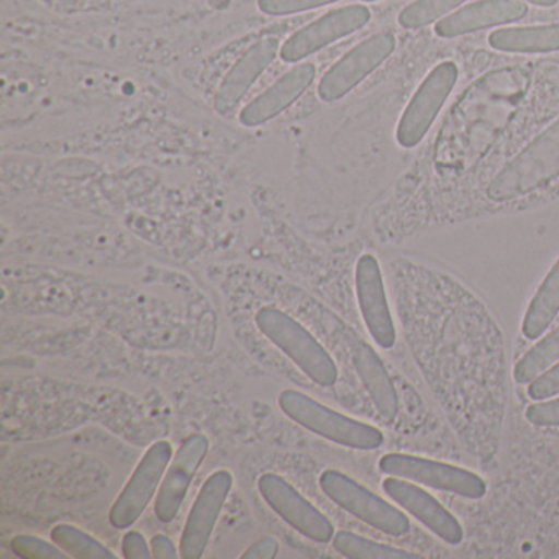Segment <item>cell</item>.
<instances>
[{"label":"cell","instance_id":"cell-1","mask_svg":"<svg viewBox=\"0 0 559 559\" xmlns=\"http://www.w3.org/2000/svg\"><path fill=\"white\" fill-rule=\"evenodd\" d=\"M556 178H559V120L497 173L487 186V195L496 202L512 201L545 188Z\"/></svg>","mask_w":559,"mask_h":559},{"label":"cell","instance_id":"cell-2","mask_svg":"<svg viewBox=\"0 0 559 559\" xmlns=\"http://www.w3.org/2000/svg\"><path fill=\"white\" fill-rule=\"evenodd\" d=\"M254 322L310 381L320 388H330L338 381V368L332 356L302 323L271 306L258 310Z\"/></svg>","mask_w":559,"mask_h":559},{"label":"cell","instance_id":"cell-3","mask_svg":"<svg viewBox=\"0 0 559 559\" xmlns=\"http://www.w3.org/2000/svg\"><path fill=\"white\" fill-rule=\"evenodd\" d=\"M280 408L300 427L340 447L369 451L378 450L384 443V435L379 428L340 414L304 392L294 389L281 392Z\"/></svg>","mask_w":559,"mask_h":559},{"label":"cell","instance_id":"cell-4","mask_svg":"<svg viewBox=\"0 0 559 559\" xmlns=\"http://www.w3.org/2000/svg\"><path fill=\"white\" fill-rule=\"evenodd\" d=\"M319 484L322 492L332 502L372 528L391 536H402L411 532V520L404 512L342 471H323Z\"/></svg>","mask_w":559,"mask_h":559},{"label":"cell","instance_id":"cell-5","mask_svg":"<svg viewBox=\"0 0 559 559\" xmlns=\"http://www.w3.org/2000/svg\"><path fill=\"white\" fill-rule=\"evenodd\" d=\"M171 460L173 444L169 441H156L146 450L110 509L109 522L114 528H130L143 515L155 499Z\"/></svg>","mask_w":559,"mask_h":559},{"label":"cell","instance_id":"cell-6","mask_svg":"<svg viewBox=\"0 0 559 559\" xmlns=\"http://www.w3.org/2000/svg\"><path fill=\"white\" fill-rule=\"evenodd\" d=\"M379 469L391 476L414 480L433 489L457 493L466 499H480L487 492L486 480L477 474L453 464L438 463V461L412 456V454H384L379 461Z\"/></svg>","mask_w":559,"mask_h":559},{"label":"cell","instance_id":"cell-7","mask_svg":"<svg viewBox=\"0 0 559 559\" xmlns=\"http://www.w3.org/2000/svg\"><path fill=\"white\" fill-rule=\"evenodd\" d=\"M258 492L273 512L300 535L316 543L332 542L335 536L333 523L284 477L263 474L258 479Z\"/></svg>","mask_w":559,"mask_h":559},{"label":"cell","instance_id":"cell-8","mask_svg":"<svg viewBox=\"0 0 559 559\" xmlns=\"http://www.w3.org/2000/svg\"><path fill=\"white\" fill-rule=\"evenodd\" d=\"M395 50V37L389 32L372 35L336 61L319 83L323 103H335L352 93L369 74L374 73Z\"/></svg>","mask_w":559,"mask_h":559},{"label":"cell","instance_id":"cell-9","mask_svg":"<svg viewBox=\"0 0 559 559\" xmlns=\"http://www.w3.org/2000/svg\"><path fill=\"white\" fill-rule=\"evenodd\" d=\"M457 67L444 61L431 70L405 109L397 127V142L404 148H414L427 135L451 91L456 86Z\"/></svg>","mask_w":559,"mask_h":559},{"label":"cell","instance_id":"cell-10","mask_svg":"<svg viewBox=\"0 0 559 559\" xmlns=\"http://www.w3.org/2000/svg\"><path fill=\"white\" fill-rule=\"evenodd\" d=\"M234 487V476L228 469L215 471L207 477L199 490L198 499L189 510L185 530H182L179 551L181 558L201 559L214 535L215 525L227 503Z\"/></svg>","mask_w":559,"mask_h":559},{"label":"cell","instance_id":"cell-11","mask_svg":"<svg viewBox=\"0 0 559 559\" xmlns=\"http://www.w3.org/2000/svg\"><path fill=\"white\" fill-rule=\"evenodd\" d=\"M369 21L371 11L365 5H348L329 12L287 38L281 47V60L286 63H299L329 45L355 34Z\"/></svg>","mask_w":559,"mask_h":559},{"label":"cell","instance_id":"cell-12","mask_svg":"<svg viewBox=\"0 0 559 559\" xmlns=\"http://www.w3.org/2000/svg\"><path fill=\"white\" fill-rule=\"evenodd\" d=\"M209 447L211 443L204 433H194L176 451L155 500V515L159 522L171 523L179 515L195 473L207 456Z\"/></svg>","mask_w":559,"mask_h":559},{"label":"cell","instance_id":"cell-13","mask_svg":"<svg viewBox=\"0 0 559 559\" xmlns=\"http://www.w3.org/2000/svg\"><path fill=\"white\" fill-rule=\"evenodd\" d=\"M356 296L372 340L381 348H392L395 343L394 320L389 309L381 267L372 254H362L356 264Z\"/></svg>","mask_w":559,"mask_h":559},{"label":"cell","instance_id":"cell-14","mask_svg":"<svg viewBox=\"0 0 559 559\" xmlns=\"http://www.w3.org/2000/svg\"><path fill=\"white\" fill-rule=\"evenodd\" d=\"M382 489L397 502L402 509L420 520L438 538L448 545H460L463 542V526L453 513L448 512L427 490L399 477H388L382 483Z\"/></svg>","mask_w":559,"mask_h":559},{"label":"cell","instance_id":"cell-15","mask_svg":"<svg viewBox=\"0 0 559 559\" xmlns=\"http://www.w3.org/2000/svg\"><path fill=\"white\" fill-rule=\"evenodd\" d=\"M280 53V40L274 37L261 38L250 50L245 51L243 57L222 80L221 87L215 94L214 106L217 112H231Z\"/></svg>","mask_w":559,"mask_h":559},{"label":"cell","instance_id":"cell-16","mask_svg":"<svg viewBox=\"0 0 559 559\" xmlns=\"http://www.w3.org/2000/svg\"><path fill=\"white\" fill-rule=\"evenodd\" d=\"M316 76V64H297L241 110V126L258 127L276 119L307 93Z\"/></svg>","mask_w":559,"mask_h":559},{"label":"cell","instance_id":"cell-17","mask_svg":"<svg viewBox=\"0 0 559 559\" xmlns=\"http://www.w3.org/2000/svg\"><path fill=\"white\" fill-rule=\"evenodd\" d=\"M528 14V8L520 0H480L466 5L435 25V34L441 38L461 37L484 28L510 24Z\"/></svg>","mask_w":559,"mask_h":559},{"label":"cell","instance_id":"cell-18","mask_svg":"<svg viewBox=\"0 0 559 559\" xmlns=\"http://www.w3.org/2000/svg\"><path fill=\"white\" fill-rule=\"evenodd\" d=\"M353 365L381 417L392 421L399 414V397L384 362L365 342L353 346Z\"/></svg>","mask_w":559,"mask_h":559},{"label":"cell","instance_id":"cell-19","mask_svg":"<svg viewBox=\"0 0 559 559\" xmlns=\"http://www.w3.org/2000/svg\"><path fill=\"white\" fill-rule=\"evenodd\" d=\"M489 45L496 50L507 51V53L559 51V24L500 28L490 34Z\"/></svg>","mask_w":559,"mask_h":559},{"label":"cell","instance_id":"cell-20","mask_svg":"<svg viewBox=\"0 0 559 559\" xmlns=\"http://www.w3.org/2000/svg\"><path fill=\"white\" fill-rule=\"evenodd\" d=\"M559 313V260L543 281L523 319L525 338L536 340L549 329Z\"/></svg>","mask_w":559,"mask_h":559},{"label":"cell","instance_id":"cell-21","mask_svg":"<svg viewBox=\"0 0 559 559\" xmlns=\"http://www.w3.org/2000/svg\"><path fill=\"white\" fill-rule=\"evenodd\" d=\"M333 548L349 559H421L417 552L405 551L394 546L372 542L353 532H338L333 536Z\"/></svg>","mask_w":559,"mask_h":559},{"label":"cell","instance_id":"cell-22","mask_svg":"<svg viewBox=\"0 0 559 559\" xmlns=\"http://www.w3.org/2000/svg\"><path fill=\"white\" fill-rule=\"evenodd\" d=\"M51 542L76 559H117L106 545L71 523H58L51 530Z\"/></svg>","mask_w":559,"mask_h":559},{"label":"cell","instance_id":"cell-23","mask_svg":"<svg viewBox=\"0 0 559 559\" xmlns=\"http://www.w3.org/2000/svg\"><path fill=\"white\" fill-rule=\"evenodd\" d=\"M559 361V326L536 343L513 369V378L519 384H530L543 372Z\"/></svg>","mask_w":559,"mask_h":559},{"label":"cell","instance_id":"cell-24","mask_svg":"<svg viewBox=\"0 0 559 559\" xmlns=\"http://www.w3.org/2000/svg\"><path fill=\"white\" fill-rule=\"evenodd\" d=\"M466 0H415L399 15V24L408 31L427 27L460 8Z\"/></svg>","mask_w":559,"mask_h":559},{"label":"cell","instance_id":"cell-25","mask_svg":"<svg viewBox=\"0 0 559 559\" xmlns=\"http://www.w3.org/2000/svg\"><path fill=\"white\" fill-rule=\"evenodd\" d=\"M14 555L22 559H68L70 556L57 545L35 535H17L11 542Z\"/></svg>","mask_w":559,"mask_h":559},{"label":"cell","instance_id":"cell-26","mask_svg":"<svg viewBox=\"0 0 559 559\" xmlns=\"http://www.w3.org/2000/svg\"><path fill=\"white\" fill-rule=\"evenodd\" d=\"M333 2L338 0H258V9L263 14L283 17V15L300 14V12L323 8Z\"/></svg>","mask_w":559,"mask_h":559},{"label":"cell","instance_id":"cell-27","mask_svg":"<svg viewBox=\"0 0 559 559\" xmlns=\"http://www.w3.org/2000/svg\"><path fill=\"white\" fill-rule=\"evenodd\" d=\"M525 417L535 427H559V397L530 405Z\"/></svg>","mask_w":559,"mask_h":559},{"label":"cell","instance_id":"cell-28","mask_svg":"<svg viewBox=\"0 0 559 559\" xmlns=\"http://www.w3.org/2000/svg\"><path fill=\"white\" fill-rule=\"evenodd\" d=\"M556 394H559V361L528 385V395L533 401H545Z\"/></svg>","mask_w":559,"mask_h":559},{"label":"cell","instance_id":"cell-29","mask_svg":"<svg viewBox=\"0 0 559 559\" xmlns=\"http://www.w3.org/2000/svg\"><path fill=\"white\" fill-rule=\"evenodd\" d=\"M122 552L126 559L153 558L152 545H148L145 536L136 530H130L122 539Z\"/></svg>","mask_w":559,"mask_h":559},{"label":"cell","instance_id":"cell-30","mask_svg":"<svg viewBox=\"0 0 559 559\" xmlns=\"http://www.w3.org/2000/svg\"><path fill=\"white\" fill-rule=\"evenodd\" d=\"M280 552V542L274 536H263L241 555L243 559H273Z\"/></svg>","mask_w":559,"mask_h":559},{"label":"cell","instance_id":"cell-31","mask_svg":"<svg viewBox=\"0 0 559 559\" xmlns=\"http://www.w3.org/2000/svg\"><path fill=\"white\" fill-rule=\"evenodd\" d=\"M150 545H152L153 558L178 559L179 556H181V551L176 548L173 539L169 538V536L163 535V533H158V535L153 536Z\"/></svg>","mask_w":559,"mask_h":559},{"label":"cell","instance_id":"cell-32","mask_svg":"<svg viewBox=\"0 0 559 559\" xmlns=\"http://www.w3.org/2000/svg\"><path fill=\"white\" fill-rule=\"evenodd\" d=\"M528 4L539 5V8H552L558 4V0H525Z\"/></svg>","mask_w":559,"mask_h":559},{"label":"cell","instance_id":"cell-33","mask_svg":"<svg viewBox=\"0 0 559 559\" xmlns=\"http://www.w3.org/2000/svg\"><path fill=\"white\" fill-rule=\"evenodd\" d=\"M365 2H376V0H365Z\"/></svg>","mask_w":559,"mask_h":559}]
</instances>
